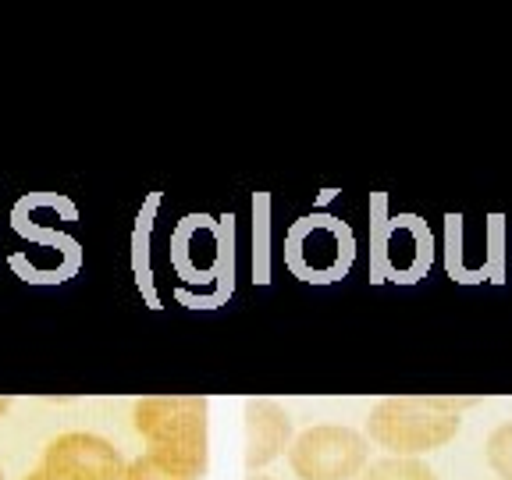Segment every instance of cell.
I'll return each instance as SVG.
<instances>
[{"instance_id":"obj_14","label":"cell","mask_w":512,"mask_h":480,"mask_svg":"<svg viewBox=\"0 0 512 480\" xmlns=\"http://www.w3.org/2000/svg\"><path fill=\"white\" fill-rule=\"evenodd\" d=\"M22 480H50V477H47V473L40 470V466H36V470H32L29 477H22Z\"/></svg>"},{"instance_id":"obj_17","label":"cell","mask_w":512,"mask_h":480,"mask_svg":"<svg viewBox=\"0 0 512 480\" xmlns=\"http://www.w3.org/2000/svg\"><path fill=\"white\" fill-rule=\"evenodd\" d=\"M0 480H4V473H0Z\"/></svg>"},{"instance_id":"obj_15","label":"cell","mask_w":512,"mask_h":480,"mask_svg":"<svg viewBox=\"0 0 512 480\" xmlns=\"http://www.w3.org/2000/svg\"><path fill=\"white\" fill-rule=\"evenodd\" d=\"M8 409H11V399H8V395H0V416L8 413Z\"/></svg>"},{"instance_id":"obj_5","label":"cell","mask_w":512,"mask_h":480,"mask_svg":"<svg viewBox=\"0 0 512 480\" xmlns=\"http://www.w3.org/2000/svg\"><path fill=\"white\" fill-rule=\"evenodd\" d=\"M11 228L29 242V249H36L32 256L25 253H11L8 264L29 285H64L68 278L82 271V242L75 235L61 232L57 224H43L36 221V214L29 210V203L18 200L11 207Z\"/></svg>"},{"instance_id":"obj_2","label":"cell","mask_w":512,"mask_h":480,"mask_svg":"<svg viewBox=\"0 0 512 480\" xmlns=\"http://www.w3.org/2000/svg\"><path fill=\"white\" fill-rule=\"evenodd\" d=\"M235 217L189 214L171 235V264L185 285L210 288L207 296L189 299L196 310H214L235 288Z\"/></svg>"},{"instance_id":"obj_3","label":"cell","mask_w":512,"mask_h":480,"mask_svg":"<svg viewBox=\"0 0 512 480\" xmlns=\"http://www.w3.org/2000/svg\"><path fill=\"white\" fill-rule=\"evenodd\" d=\"M210 402L203 395H150L132 409L136 434L146 441V452L189 466L203 477L210 456Z\"/></svg>"},{"instance_id":"obj_6","label":"cell","mask_w":512,"mask_h":480,"mask_svg":"<svg viewBox=\"0 0 512 480\" xmlns=\"http://www.w3.org/2000/svg\"><path fill=\"white\" fill-rule=\"evenodd\" d=\"M370 463L367 434L342 424H317L288 445V466L299 480H360Z\"/></svg>"},{"instance_id":"obj_16","label":"cell","mask_w":512,"mask_h":480,"mask_svg":"<svg viewBox=\"0 0 512 480\" xmlns=\"http://www.w3.org/2000/svg\"><path fill=\"white\" fill-rule=\"evenodd\" d=\"M246 480H274V477H264V473H253V477H246Z\"/></svg>"},{"instance_id":"obj_10","label":"cell","mask_w":512,"mask_h":480,"mask_svg":"<svg viewBox=\"0 0 512 480\" xmlns=\"http://www.w3.org/2000/svg\"><path fill=\"white\" fill-rule=\"evenodd\" d=\"M157 207H160V192H150L146 207L136 217V228H132V274H136V285L150 310H160V296L150 271V235H153V214H157Z\"/></svg>"},{"instance_id":"obj_13","label":"cell","mask_w":512,"mask_h":480,"mask_svg":"<svg viewBox=\"0 0 512 480\" xmlns=\"http://www.w3.org/2000/svg\"><path fill=\"white\" fill-rule=\"evenodd\" d=\"M484 459H488V466L495 470V477L512 480V420L498 424L495 431L488 434V441H484Z\"/></svg>"},{"instance_id":"obj_12","label":"cell","mask_w":512,"mask_h":480,"mask_svg":"<svg viewBox=\"0 0 512 480\" xmlns=\"http://www.w3.org/2000/svg\"><path fill=\"white\" fill-rule=\"evenodd\" d=\"M360 480H438V473H434L424 459L384 456V459H377V463H367Z\"/></svg>"},{"instance_id":"obj_1","label":"cell","mask_w":512,"mask_h":480,"mask_svg":"<svg viewBox=\"0 0 512 480\" xmlns=\"http://www.w3.org/2000/svg\"><path fill=\"white\" fill-rule=\"evenodd\" d=\"M473 399L448 395H392L381 399L367 416V441L388 448V456L420 459L434 448H445L463 427V409Z\"/></svg>"},{"instance_id":"obj_8","label":"cell","mask_w":512,"mask_h":480,"mask_svg":"<svg viewBox=\"0 0 512 480\" xmlns=\"http://www.w3.org/2000/svg\"><path fill=\"white\" fill-rule=\"evenodd\" d=\"M125 466V456L107 438L89 431H68L57 434L43 448L40 470L50 480H121Z\"/></svg>"},{"instance_id":"obj_11","label":"cell","mask_w":512,"mask_h":480,"mask_svg":"<svg viewBox=\"0 0 512 480\" xmlns=\"http://www.w3.org/2000/svg\"><path fill=\"white\" fill-rule=\"evenodd\" d=\"M121 480H200V473L175 463V459L157 456V452H143V456L125 466Z\"/></svg>"},{"instance_id":"obj_7","label":"cell","mask_w":512,"mask_h":480,"mask_svg":"<svg viewBox=\"0 0 512 480\" xmlns=\"http://www.w3.org/2000/svg\"><path fill=\"white\" fill-rule=\"evenodd\" d=\"M431 232L416 214L384 217L374 228V274L381 281L413 285L431 267Z\"/></svg>"},{"instance_id":"obj_4","label":"cell","mask_w":512,"mask_h":480,"mask_svg":"<svg viewBox=\"0 0 512 480\" xmlns=\"http://www.w3.org/2000/svg\"><path fill=\"white\" fill-rule=\"evenodd\" d=\"M356 260V239L335 214H306L285 235V267L299 281L331 285L349 274Z\"/></svg>"},{"instance_id":"obj_9","label":"cell","mask_w":512,"mask_h":480,"mask_svg":"<svg viewBox=\"0 0 512 480\" xmlns=\"http://www.w3.org/2000/svg\"><path fill=\"white\" fill-rule=\"evenodd\" d=\"M246 470L256 473L271 466L274 459L292 445V416L271 399H249L246 413Z\"/></svg>"}]
</instances>
